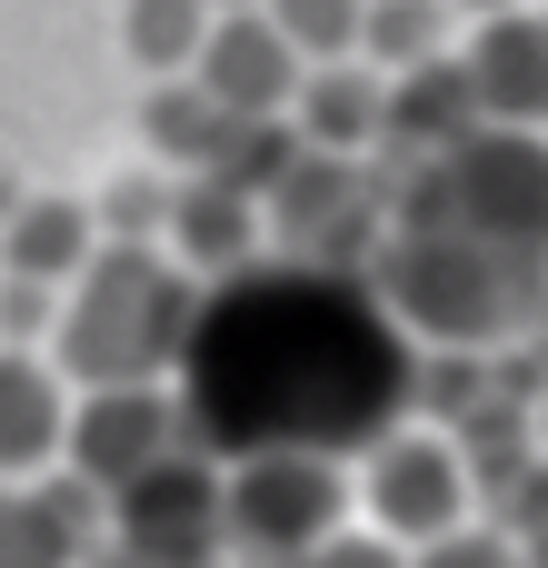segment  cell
<instances>
[{"label": "cell", "mask_w": 548, "mask_h": 568, "mask_svg": "<svg viewBox=\"0 0 548 568\" xmlns=\"http://www.w3.org/2000/svg\"><path fill=\"white\" fill-rule=\"evenodd\" d=\"M170 449H190V419H180V389H70V439H60V469L100 499H120L140 469H160Z\"/></svg>", "instance_id": "cell-8"}, {"label": "cell", "mask_w": 548, "mask_h": 568, "mask_svg": "<svg viewBox=\"0 0 548 568\" xmlns=\"http://www.w3.org/2000/svg\"><path fill=\"white\" fill-rule=\"evenodd\" d=\"M389 220H419V230H449V240H479V250L548 270V130H479L439 170L399 180Z\"/></svg>", "instance_id": "cell-4"}, {"label": "cell", "mask_w": 548, "mask_h": 568, "mask_svg": "<svg viewBox=\"0 0 548 568\" xmlns=\"http://www.w3.org/2000/svg\"><path fill=\"white\" fill-rule=\"evenodd\" d=\"M110 549L140 568H210L230 549V519H220V459L200 449H170L160 469H140L120 499H110Z\"/></svg>", "instance_id": "cell-7"}, {"label": "cell", "mask_w": 548, "mask_h": 568, "mask_svg": "<svg viewBox=\"0 0 548 568\" xmlns=\"http://www.w3.org/2000/svg\"><path fill=\"white\" fill-rule=\"evenodd\" d=\"M489 120H479V100H469V70H459V50L449 60H429V70H409V80H389V120H379V160H399L409 180L419 170H439L449 150H469Z\"/></svg>", "instance_id": "cell-12"}, {"label": "cell", "mask_w": 548, "mask_h": 568, "mask_svg": "<svg viewBox=\"0 0 548 568\" xmlns=\"http://www.w3.org/2000/svg\"><path fill=\"white\" fill-rule=\"evenodd\" d=\"M300 568H409V549H389L379 529H339L329 549H309Z\"/></svg>", "instance_id": "cell-23"}, {"label": "cell", "mask_w": 548, "mask_h": 568, "mask_svg": "<svg viewBox=\"0 0 548 568\" xmlns=\"http://www.w3.org/2000/svg\"><path fill=\"white\" fill-rule=\"evenodd\" d=\"M50 329H60V290L0 280V349H40V359H50Z\"/></svg>", "instance_id": "cell-21"}, {"label": "cell", "mask_w": 548, "mask_h": 568, "mask_svg": "<svg viewBox=\"0 0 548 568\" xmlns=\"http://www.w3.org/2000/svg\"><path fill=\"white\" fill-rule=\"evenodd\" d=\"M210 20H220L210 0H130V10H120V50H130L140 80H190Z\"/></svg>", "instance_id": "cell-18"}, {"label": "cell", "mask_w": 548, "mask_h": 568, "mask_svg": "<svg viewBox=\"0 0 548 568\" xmlns=\"http://www.w3.org/2000/svg\"><path fill=\"white\" fill-rule=\"evenodd\" d=\"M140 130H150V160H160L170 180H200V170L220 160V140H230V120H220V110H210L190 80H150Z\"/></svg>", "instance_id": "cell-17"}, {"label": "cell", "mask_w": 548, "mask_h": 568, "mask_svg": "<svg viewBox=\"0 0 548 568\" xmlns=\"http://www.w3.org/2000/svg\"><path fill=\"white\" fill-rule=\"evenodd\" d=\"M459 70L489 130H548V10H509L459 30Z\"/></svg>", "instance_id": "cell-10"}, {"label": "cell", "mask_w": 548, "mask_h": 568, "mask_svg": "<svg viewBox=\"0 0 548 568\" xmlns=\"http://www.w3.org/2000/svg\"><path fill=\"white\" fill-rule=\"evenodd\" d=\"M379 120H389V80L369 60L300 70V100H290V140L300 150H319V160H379Z\"/></svg>", "instance_id": "cell-13"}, {"label": "cell", "mask_w": 548, "mask_h": 568, "mask_svg": "<svg viewBox=\"0 0 548 568\" xmlns=\"http://www.w3.org/2000/svg\"><path fill=\"white\" fill-rule=\"evenodd\" d=\"M210 10H260V0H210Z\"/></svg>", "instance_id": "cell-28"}, {"label": "cell", "mask_w": 548, "mask_h": 568, "mask_svg": "<svg viewBox=\"0 0 548 568\" xmlns=\"http://www.w3.org/2000/svg\"><path fill=\"white\" fill-rule=\"evenodd\" d=\"M369 290L409 329V349L419 339L499 349V339H519L548 310V270L509 260V250H479V240H449V230H419V220H389V240L369 260Z\"/></svg>", "instance_id": "cell-3"}, {"label": "cell", "mask_w": 548, "mask_h": 568, "mask_svg": "<svg viewBox=\"0 0 548 568\" xmlns=\"http://www.w3.org/2000/svg\"><path fill=\"white\" fill-rule=\"evenodd\" d=\"M200 280L170 250H100L50 329V369L70 389H170L200 329Z\"/></svg>", "instance_id": "cell-2"}, {"label": "cell", "mask_w": 548, "mask_h": 568, "mask_svg": "<svg viewBox=\"0 0 548 568\" xmlns=\"http://www.w3.org/2000/svg\"><path fill=\"white\" fill-rule=\"evenodd\" d=\"M60 439H70V379L40 349H0V489L50 479Z\"/></svg>", "instance_id": "cell-14"}, {"label": "cell", "mask_w": 548, "mask_h": 568, "mask_svg": "<svg viewBox=\"0 0 548 568\" xmlns=\"http://www.w3.org/2000/svg\"><path fill=\"white\" fill-rule=\"evenodd\" d=\"M20 200H30V180H20V170H0V230H10V210H20Z\"/></svg>", "instance_id": "cell-26"}, {"label": "cell", "mask_w": 548, "mask_h": 568, "mask_svg": "<svg viewBox=\"0 0 548 568\" xmlns=\"http://www.w3.org/2000/svg\"><path fill=\"white\" fill-rule=\"evenodd\" d=\"M0 568H40L30 529H20V489H0Z\"/></svg>", "instance_id": "cell-24"}, {"label": "cell", "mask_w": 548, "mask_h": 568, "mask_svg": "<svg viewBox=\"0 0 548 568\" xmlns=\"http://www.w3.org/2000/svg\"><path fill=\"white\" fill-rule=\"evenodd\" d=\"M409 568H519V539L509 529H449V539H429V549H409Z\"/></svg>", "instance_id": "cell-22"}, {"label": "cell", "mask_w": 548, "mask_h": 568, "mask_svg": "<svg viewBox=\"0 0 548 568\" xmlns=\"http://www.w3.org/2000/svg\"><path fill=\"white\" fill-rule=\"evenodd\" d=\"M349 459H309V449H270V459H230L220 469V519L230 549L260 568H300L349 529Z\"/></svg>", "instance_id": "cell-5"}, {"label": "cell", "mask_w": 548, "mask_h": 568, "mask_svg": "<svg viewBox=\"0 0 548 568\" xmlns=\"http://www.w3.org/2000/svg\"><path fill=\"white\" fill-rule=\"evenodd\" d=\"M80 568H140V559H120V549H100V559H80Z\"/></svg>", "instance_id": "cell-27"}, {"label": "cell", "mask_w": 548, "mask_h": 568, "mask_svg": "<svg viewBox=\"0 0 548 568\" xmlns=\"http://www.w3.org/2000/svg\"><path fill=\"white\" fill-rule=\"evenodd\" d=\"M270 10V30L300 50V70H319V60H359V20H369V0H260Z\"/></svg>", "instance_id": "cell-20"}, {"label": "cell", "mask_w": 548, "mask_h": 568, "mask_svg": "<svg viewBox=\"0 0 548 568\" xmlns=\"http://www.w3.org/2000/svg\"><path fill=\"white\" fill-rule=\"evenodd\" d=\"M449 50H459L449 0H369V20H359V60H369L379 80H409V70H429V60H449Z\"/></svg>", "instance_id": "cell-16"}, {"label": "cell", "mask_w": 548, "mask_h": 568, "mask_svg": "<svg viewBox=\"0 0 548 568\" xmlns=\"http://www.w3.org/2000/svg\"><path fill=\"white\" fill-rule=\"evenodd\" d=\"M349 499L369 509V529L389 549H429L449 529H469V449L439 439V429H389L349 459Z\"/></svg>", "instance_id": "cell-6"}, {"label": "cell", "mask_w": 548, "mask_h": 568, "mask_svg": "<svg viewBox=\"0 0 548 568\" xmlns=\"http://www.w3.org/2000/svg\"><path fill=\"white\" fill-rule=\"evenodd\" d=\"M509 10H539V0H449V20H459V30H479V20H509Z\"/></svg>", "instance_id": "cell-25"}, {"label": "cell", "mask_w": 548, "mask_h": 568, "mask_svg": "<svg viewBox=\"0 0 548 568\" xmlns=\"http://www.w3.org/2000/svg\"><path fill=\"white\" fill-rule=\"evenodd\" d=\"M170 200H180V180H170V170H120V180L90 200L100 250H160V240H170Z\"/></svg>", "instance_id": "cell-19"}, {"label": "cell", "mask_w": 548, "mask_h": 568, "mask_svg": "<svg viewBox=\"0 0 548 568\" xmlns=\"http://www.w3.org/2000/svg\"><path fill=\"white\" fill-rule=\"evenodd\" d=\"M160 250H170L200 290H230V280L260 270L270 220H260V200L230 190V180H180V200H170V240H160Z\"/></svg>", "instance_id": "cell-11"}, {"label": "cell", "mask_w": 548, "mask_h": 568, "mask_svg": "<svg viewBox=\"0 0 548 568\" xmlns=\"http://www.w3.org/2000/svg\"><path fill=\"white\" fill-rule=\"evenodd\" d=\"M90 260H100V220H90V200L30 190V200L10 210V230H0V280H40V290L70 300V280H80Z\"/></svg>", "instance_id": "cell-15"}, {"label": "cell", "mask_w": 548, "mask_h": 568, "mask_svg": "<svg viewBox=\"0 0 548 568\" xmlns=\"http://www.w3.org/2000/svg\"><path fill=\"white\" fill-rule=\"evenodd\" d=\"M190 90L220 110V120H290L300 100V50L270 30V10H220L200 60H190Z\"/></svg>", "instance_id": "cell-9"}, {"label": "cell", "mask_w": 548, "mask_h": 568, "mask_svg": "<svg viewBox=\"0 0 548 568\" xmlns=\"http://www.w3.org/2000/svg\"><path fill=\"white\" fill-rule=\"evenodd\" d=\"M170 389H180L190 449L220 469L270 459V449L359 459L369 439H389L409 419L419 349L379 310L369 280L260 260L250 280L200 300V329H190V359Z\"/></svg>", "instance_id": "cell-1"}, {"label": "cell", "mask_w": 548, "mask_h": 568, "mask_svg": "<svg viewBox=\"0 0 548 568\" xmlns=\"http://www.w3.org/2000/svg\"><path fill=\"white\" fill-rule=\"evenodd\" d=\"M210 568H240V559H210Z\"/></svg>", "instance_id": "cell-29"}]
</instances>
